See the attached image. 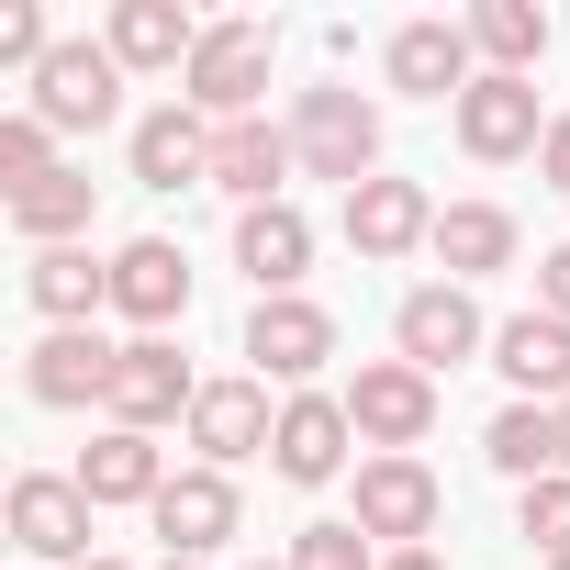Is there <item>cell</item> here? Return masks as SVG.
Returning a JSON list of instances; mask_svg holds the SVG:
<instances>
[{
	"instance_id": "cell-1",
	"label": "cell",
	"mask_w": 570,
	"mask_h": 570,
	"mask_svg": "<svg viewBox=\"0 0 570 570\" xmlns=\"http://www.w3.org/2000/svg\"><path fill=\"white\" fill-rule=\"evenodd\" d=\"M292 157H303V179L370 190V179H381V101H358V90H303V101H292Z\"/></svg>"
},
{
	"instance_id": "cell-2",
	"label": "cell",
	"mask_w": 570,
	"mask_h": 570,
	"mask_svg": "<svg viewBox=\"0 0 570 570\" xmlns=\"http://www.w3.org/2000/svg\"><path fill=\"white\" fill-rule=\"evenodd\" d=\"M257 90H268V23H202V46L179 68V101L202 124H257Z\"/></svg>"
},
{
	"instance_id": "cell-4",
	"label": "cell",
	"mask_w": 570,
	"mask_h": 570,
	"mask_svg": "<svg viewBox=\"0 0 570 570\" xmlns=\"http://www.w3.org/2000/svg\"><path fill=\"white\" fill-rule=\"evenodd\" d=\"M23 112H35L46 135H101V124L124 112V57H112V46H79V35H68V46H57V57L35 68V101H23Z\"/></svg>"
},
{
	"instance_id": "cell-30",
	"label": "cell",
	"mask_w": 570,
	"mask_h": 570,
	"mask_svg": "<svg viewBox=\"0 0 570 570\" xmlns=\"http://www.w3.org/2000/svg\"><path fill=\"white\" fill-rule=\"evenodd\" d=\"M292 570H381V548L358 537V514H325V525L292 537Z\"/></svg>"
},
{
	"instance_id": "cell-14",
	"label": "cell",
	"mask_w": 570,
	"mask_h": 570,
	"mask_svg": "<svg viewBox=\"0 0 570 570\" xmlns=\"http://www.w3.org/2000/svg\"><path fill=\"white\" fill-rule=\"evenodd\" d=\"M459 146L481 157V168H514V157H537L548 146V112H537V79H470V101H459Z\"/></svg>"
},
{
	"instance_id": "cell-6",
	"label": "cell",
	"mask_w": 570,
	"mask_h": 570,
	"mask_svg": "<svg viewBox=\"0 0 570 570\" xmlns=\"http://www.w3.org/2000/svg\"><path fill=\"white\" fill-rule=\"evenodd\" d=\"M381 79L403 90V101H470V79H481V46H470V23H448V12H425V23H403L392 46H381Z\"/></svg>"
},
{
	"instance_id": "cell-7",
	"label": "cell",
	"mask_w": 570,
	"mask_h": 570,
	"mask_svg": "<svg viewBox=\"0 0 570 570\" xmlns=\"http://www.w3.org/2000/svg\"><path fill=\"white\" fill-rule=\"evenodd\" d=\"M190 403H202L190 358H179L168 336H135V347L112 358V403H101V425H135V436H157V425H190Z\"/></svg>"
},
{
	"instance_id": "cell-31",
	"label": "cell",
	"mask_w": 570,
	"mask_h": 570,
	"mask_svg": "<svg viewBox=\"0 0 570 570\" xmlns=\"http://www.w3.org/2000/svg\"><path fill=\"white\" fill-rule=\"evenodd\" d=\"M514 525H525V537H537V548L559 559V548H570V470H548V481H525V492H514Z\"/></svg>"
},
{
	"instance_id": "cell-5",
	"label": "cell",
	"mask_w": 570,
	"mask_h": 570,
	"mask_svg": "<svg viewBox=\"0 0 570 570\" xmlns=\"http://www.w3.org/2000/svg\"><path fill=\"white\" fill-rule=\"evenodd\" d=\"M392 347H403L425 381H448V370L492 358V325H481V303L459 292V279H425V292H403V314H392Z\"/></svg>"
},
{
	"instance_id": "cell-11",
	"label": "cell",
	"mask_w": 570,
	"mask_h": 570,
	"mask_svg": "<svg viewBox=\"0 0 570 570\" xmlns=\"http://www.w3.org/2000/svg\"><path fill=\"white\" fill-rule=\"evenodd\" d=\"M347 448H358L347 392H292V403H279V436H268V470L292 481V492H325L347 470Z\"/></svg>"
},
{
	"instance_id": "cell-35",
	"label": "cell",
	"mask_w": 570,
	"mask_h": 570,
	"mask_svg": "<svg viewBox=\"0 0 570 570\" xmlns=\"http://www.w3.org/2000/svg\"><path fill=\"white\" fill-rule=\"evenodd\" d=\"M246 570H292V559H246Z\"/></svg>"
},
{
	"instance_id": "cell-8",
	"label": "cell",
	"mask_w": 570,
	"mask_h": 570,
	"mask_svg": "<svg viewBox=\"0 0 570 570\" xmlns=\"http://www.w3.org/2000/svg\"><path fill=\"white\" fill-rule=\"evenodd\" d=\"M112 336L101 325H46L35 336V358H23V392L46 403V414H90V403H112Z\"/></svg>"
},
{
	"instance_id": "cell-37",
	"label": "cell",
	"mask_w": 570,
	"mask_h": 570,
	"mask_svg": "<svg viewBox=\"0 0 570 570\" xmlns=\"http://www.w3.org/2000/svg\"><path fill=\"white\" fill-rule=\"evenodd\" d=\"M157 570H202V559H157Z\"/></svg>"
},
{
	"instance_id": "cell-25",
	"label": "cell",
	"mask_w": 570,
	"mask_h": 570,
	"mask_svg": "<svg viewBox=\"0 0 570 570\" xmlns=\"http://www.w3.org/2000/svg\"><path fill=\"white\" fill-rule=\"evenodd\" d=\"M436 268L459 279V292L492 279V268H514V213H503V202H448V213H436Z\"/></svg>"
},
{
	"instance_id": "cell-19",
	"label": "cell",
	"mask_w": 570,
	"mask_h": 570,
	"mask_svg": "<svg viewBox=\"0 0 570 570\" xmlns=\"http://www.w3.org/2000/svg\"><path fill=\"white\" fill-rule=\"evenodd\" d=\"M235 268L257 279V303H292V292H303V268H314V224H303V202L235 213Z\"/></svg>"
},
{
	"instance_id": "cell-3",
	"label": "cell",
	"mask_w": 570,
	"mask_h": 570,
	"mask_svg": "<svg viewBox=\"0 0 570 570\" xmlns=\"http://www.w3.org/2000/svg\"><path fill=\"white\" fill-rule=\"evenodd\" d=\"M347 425H358L370 459H414V448L436 436V381H425L414 358H358V381H347Z\"/></svg>"
},
{
	"instance_id": "cell-34",
	"label": "cell",
	"mask_w": 570,
	"mask_h": 570,
	"mask_svg": "<svg viewBox=\"0 0 570 570\" xmlns=\"http://www.w3.org/2000/svg\"><path fill=\"white\" fill-rule=\"evenodd\" d=\"M381 570H448L436 548H381Z\"/></svg>"
},
{
	"instance_id": "cell-22",
	"label": "cell",
	"mask_w": 570,
	"mask_h": 570,
	"mask_svg": "<svg viewBox=\"0 0 570 570\" xmlns=\"http://www.w3.org/2000/svg\"><path fill=\"white\" fill-rule=\"evenodd\" d=\"M101 46L124 57V79H179L190 68V46H202V23L179 12V0H112V23H101Z\"/></svg>"
},
{
	"instance_id": "cell-23",
	"label": "cell",
	"mask_w": 570,
	"mask_h": 570,
	"mask_svg": "<svg viewBox=\"0 0 570 570\" xmlns=\"http://www.w3.org/2000/svg\"><path fill=\"white\" fill-rule=\"evenodd\" d=\"M90 503H157L168 492V459H157V436H135V425H101L90 448H79V470H68Z\"/></svg>"
},
{
	"instance_id": "cell-28",
	"label": "cell",
	"mask_w": 570,
	"mask_h": 570,
	"mask_svg": "<svg viewBox=\"0 0 570 570\" xmlns=\"http://www.w3.org/2000/svg\"><path fill=\"white\" fill-rule=\"evenodd\" d=\"M459 23H470L492 79H537V57H548V12L537 0H481V12H459Z\"/></svg>"
},
{
	"instance_id": "cell-13",
	"label": "cell",
	"mask_w": 570,
	"mask_h": 570,
	"mask_svg": "<svg viewBox=\"0 0 570 570\" xmlns=\"http://www.w3.org/2000/svg\"><path fill=\"white\" fill-rule=\"evenodd\" d=\"M303 157H292V124H213V190H235V213H268V202H292Z\"/></svg>"
},
{
	"instance_id": "cell-33",
	"label": "cell",
	"mask_w": 570,
	"mask_h": 570,
	"mask_svg": "<svg viewBox=\"0 0 570 570\" xmlns=\"http://www.w3.org/2000/svg\"><path fill=\"white\" fill-rule=\"evenodd\" d=\"M537 179L570 190V112H548V146H537Z\"/></svg>"
},
{
	"instance_id": "cell-15",
	"label": "cell",
	"mask_w": 570,
	"mask_h": 570,
	"mask_svg": "<svg viewBox=\"0 0 570 570\" xmlns=\"http://www.w3.org/2000/svg\"><path fill=\"white\" fill-rule=\"evenodd\" d=\"M268 436H279V403H268L257 370H246V381H202V403H190V448H202V470L268 459Z\"/></svg>"
},
{
	"instance_id": "cell-29",
	"label": "cell",
	"mask_w": 570,
	"mask_h": 570,
	"mask_svg": "<svg viewBox=\"0 0 570 570\" xmlns=\"http://www.w3.org/2000/svg\"><path fill=\"white\" fill-rule=\"evenodd\" d=\"M35 179H57V135H46L35 112H0V202L35 190Z\"/></svg>"
},
{
	"instance_id": "cell-10",
	"label": "cell",
	"mask_w": 570,
	"mask_h": 570,
	"mask_svg": "<svg viewBox=\"0 0 570 570\" xmlns=\"http://www.w3.org/2000/svg\"><path fill=\"white\" fill-rule=\"evenodd\" d=\"M90 514H101V503H90L68 470H23V481H12V548H23V559H57V570L101 559V548H90Z\"/></svg>"
},
{
	"instance_id": "cell-32",
	"label": "cell",
	"mask_w": 570,
	"mask_h": 570,
	"mask_svg": "<svg viewBox=\"0 0 570 570\" xmlns=\"http://www.w3.org/2000/svg\"><path fill=\"white\" fill-rule=\"evenodd\" d=\"M537 314H559V325H570V246H548V257H537Z\"/></svg>"
},
{
	"instance_id": "cell-17",
	"label": "cell",
	"mask_w": 570,
	"mask_h": 570,
	"mask_svg": "<svg viewBox=\"0 0 570 570\" xmlns=\"http://www.w3.org/2000/svg\"><path fill=\"white\" fill-rule=\"evenodd\" d=\"M246 358H257V381H292V392H314V370L336 358V314L325 303H257L246 314Z\"/></svg>"
},
{
	"instance_id": "cell-39",
	"label": "cell",
	"mask_w": 570,
	"mask_h": 570,
	"mask_svg": "<svg viewBox=\"0 0 570 570\" xmlns=\"http://www.w3.org/2000/svg\"><path fill=\"white\" fill-rule=\"evenodd\" d=\"M548 570H570V548H559V559H548Z\"/></svg>"
},
{
	"instance_id": "cell-16",
	"label": "cell",
	"mask_w": 570,
	"mask_h": 570,
	"mask_svg": "<svg viewBox=\"0 0 570 570\" xmlns=\"http://www.w3.org/2000/svg\"><path fill=\"white\" fill-rule=\"evenodd\" d=\"M112 314H124L135 336H168V325L190 314V257H179L168 235H135V246H112Z\"/></svg>"
},
{
	"instance_id": "cell-26",
	"label": "cell",
	"mask_w": 570,
	"mask_h": 570,
	"mask_svg": "<svg viewBox=\"0 0 570 570\" xmlns=\"http://www.w3.org/2000/svg\"><path fill=\"white\" fill-rule=\"evenodd\" d=\"M481 459L525 492V481H548V470H570V448H559V403H503L492 414V436H481Z\"/></svg>"
},
{
	"instance_id": "cell-36",
	"label": "cell",
	"mask_w": 570,
	"mask_h": 570,
	"mask_svg": "<svg viewBox=\"0 0 570 570\" xmlns=\"http://www.w3.org/2000/svg\"><path fill=\"white\" fill-rule=\"evenodd\" d=\"M79 570H124V559H79Z\"/></svg>"
},
{
	"instance_id": "cell-24",
	"label": "cell",
	"mask_w": 570,
	"mask_h": 570,
	"mask_svg": "<svg viewBox=\"0 0 570 570\" xmlns=\"http://www.w3.org/2000/svg\"><path fill=\"white\" fill-rule=\"evenodd\" d=\"M23 303H35L46 325H90V314L112 303V257H90V246H46V257H23Z\"/></svg>"
},
{
	"instance_id": "cell-12",
	"label": "cell",
	"mask_w": 570,
	"mask_h": 570,
	"mask_svg": "<svg viewBox=\"0 0 570 570\" xmlns=\"http://www.w3.org/2000/svg\"><path fill=\"white\" fill-rule=\"evenodd\" d=\"M146 525L168 537V559H213V548L246 525V503H235V470H202V459H190V470H168V492L146 503Z\"/></svg>"
},
{
	"instance_id": "cell-18",
	"label": "cell",
	"mask_w": 570,
	"mask_h": 570,
	"mask_svg": "<svg viewBox=\"0 0 570 570\" xmlns=\"http://www.w3.org/2000/svg\"><path fill=\"white\" fill-rule=\"evenodd\" d=\"M347 246H358L370 268L436 246V202H425V179H392V168H381L370 190H347Z\"/></svg>"
},
{
	"instance_id": "cell-38",
	"label": "cell",
	"mask_w": 570,
	"mask_h": 570,
	"mask_svg": "<svg viewBox=\"0 0 570 570\" xmlns=\"http://www.w3.org/2000/svg\"><path fill=\"white\" fill-rule=\"evenodd\" d=\"M559 448H570V403H559Z\"/></svg>"
},
{
	"instance_id": "cell-20",
	"label": "cell",
	"mask_w": 570,
	"mask_h": 570,
	"mask_svg": "<svg viewBox=\"0 0 570 570\" xmlns=\"http://www.w3.org/2000/svg\"><path fill=\"white\" fill-rule=\"evenodd\" d=\"M135 179L146 190H213V124L190 112V101H157L146 124H135Z\"/></svg>"
},
{
	"instance_id": "cell-9",
	"label": "cell",
	"mask_w": 570,
	"mask_h": 570,
	"mask_svg": "<svg viewBox=\"0 0 570 570\" xmlns=\"http://www.w3.org/2000/svg\"><path fill=\"white\" fill-rule=\"evenodd\" d=\"M436 514H448V492L425 459H358V537L370 548H425Z\"/></svg>"
},
{
	"instance_id": "cell-27",
	"label": "cell",
	"mask_w": 570,
	"mask_h": 570,
	"mask_svg": "<svg viewBox=\"0 0 570 570\" xmlns=\"http://www.w3.org/2000/svg\"><path fill=\"white\" fill-rule=\"evenodd\" d=\"M12 235L46 257V246H90V168H57L35 190H12Z\"/></svg>"
},
{
	"instance_id": "cell-21",
	"label": "cell",
	"mask_w": 570,
	"mask_h": 570,
	"mask_svg": "<svg viewBox=\"0 0 570 570\" xmlns=\"http://www.w3.org/2000/svg\"><path fill=\"white\" fill-rule=\"evenodd\" d=\"M492 370L514 381V403H570V325L559 314H503L492 325Z\"/></svg>"
}]
</instances>
